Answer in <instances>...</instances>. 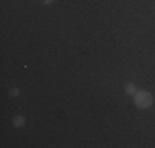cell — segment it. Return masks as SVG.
Listing matches in <instances>:
<instances>
[{
	"label": "cell",
	"instance_id": "cell-1",
	"mask_svg": "<svg viewBox=\"0 0 155 148\" xmlns=\"http://www.w3.org/2000/svg\"><path fill=\"white\" fill-rule=\"evenodd\" d=\"M152 95L147 92V90H140V92H137L135 94V105L139 107V109H147V107L152 105Z\"/></svg>",
	"mask_w": 155,
	"mask_h": 148
},
{
	"label": "cell",
	"instance_id": "cell-2",
	"mask_svg": "<svg viewBox=\"0 0 155 148\" xmlns=\"http://www.w3.org/2000/svg\"><path fill=\"white\" fill-rule=\"evenodd\" d=\"M23 123H25V119H23L21 115H17V117L13 119V125H15V127H21Z\"/></svg>",
	"mask_w": 155,
	"mask_h": 148
},
{
	"label": "cell",
	"instance_id": "cell-3",
	"mask_svg": "<svg viewBox=\"0 0 155 148\" xmlns=\"http://www.w3.org/2000/svg\"><path fill=\"white\" fill-rule=\"evenodd\" d=\"M126 92H127L129 95H134L135 92H137V89H135L134 84H127V86H126Z\"/></svg>",
	"mask_w": 155,
	"mask_h": 148
},
{
	"label": "cell",
	"instance_id": "cell-4",
	"mask_svg": "<svg viewBox=\"0 0 155 148\" xmlns=\"http://www.w3.org/2000/svg\"><path fill=\"white\" fill-rule=\"evenodd\" d=\"M10 95H12V97L18 95V89H12V90H10Z\"/></svg>",
	"mask_w": 155,
	"mask_h": 148
},
{
	"label": "cell",
	"instance_id": "cell-5",
	"mask_svg": "<svg viewBox=\"0 0 155 148\" xmlns=\"http://www.w3.org/2000/svg\"><path fill=\"white\" fill-rule=\"evenodd\" d=\"M51 2H53V0H43V4H46V5H48V4H51Z\"/></svg>",
	"mask_w": 155,
	"mask_h": 148
}]
</instances>
